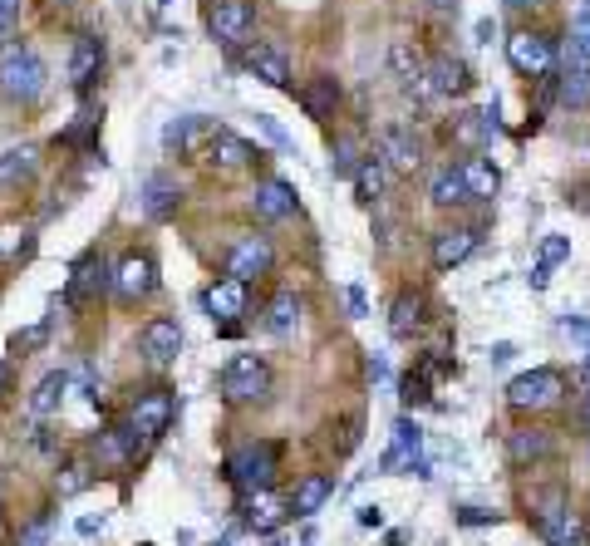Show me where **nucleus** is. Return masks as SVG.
<instances>
[{"label": "nucleus", "instance_id": "nucleus-1", "mask_svg": "<svg viewBox=\"0 0 590 546\" xmlns=\"http://www.w3.org/2000/svg\"><path fill=\"white\" fill-rule=\"evenodd\" d=\"M45 84H50V69L40 60V50L25 45V40H5V50H0V94L15 99V104H35L45 94Z\"/></svg>", "mask_w": 590, "mask_h": 546}, {"label": "nucleus", "instance_id": "nucleus-2", "mask_svg": "<svg viewBox=\"0 0 590 546\" xmlns=\"http://www.w3.org/2000/svg\"><path fill=\"white\" fill-rule=\"evenodd\" d=\"M276 463H281V443H246V448H236L227 458V478H232V487L241 497H251V492L271 487Z\"/></svg>", "mask_w": 590, "mask_h": 546}, {"label": "nucleus", "instance_id": "nucleus-3", "mask_svg": "<svg viewBox=\"0 0 590 546\" xmlns=\"http://www.w3.org/2000/svg\"><path fill=\"white\" fill-rule=\"evenodd\" d=\"M222 394L227 404H256L271 394V364L261 355H232L222 369Z\"/></svg>", "mask_w": 590, "mask_h": 546}, {"label": "nucleus", "instance_id": "nucleus-4", "mask_svg": "<svg viewBox=\"0 0 590 546\" xmlns=\"http://www.w3.org/2000/svg\"><path fill=\"white\" fill-rule=\"evenodd\" d=\"M561 394H566V379H561V369H531V374H517L512 384H507V404L512 409H522V414H536V409H551V404H561Z\"/></svg>", "mask_w": 590, "mask_h": 546}, {"label": "nucleus", "instance_id": "nucleus-5", "mask_svg": "<svg viewBox=\"0 0 590 546\" xmlns=\"http://www.w3.org/2000/svg\"><path fill=\"white\" fill-rule=\"evenodd\" d=\"M207 30H212L217 45L241 50L246 40H256V10H251L246 0H217V5L207 10Z\"/></svg>", "mask_w": 590, "mask_h": 546}, {"label": "nucleus", "instance_id": "nucleus-6", "mask_svg": "<svg viewBox=\"0 0 590 546\" xmlns=\"http://www.w3.org/2000/svg\"><path fill=\"white\" fill-rule=\"evenodd\" d=\"M536 532L546 537L551 546H581V517L571 512V502L561 497V492H546L541 502H536Z\"/></svg>", "mask_w": 590, "mask_h": 546}, {"label": "nucleus", "instance_id": "nucleus-7", "mask_svg": "<svg viewBox=\"0 0 590 546\" xmlns=\"http://www.w3.org/2000/svg\"><path fill=\"white\" fill-rule=\"evenodd\" d=\"M173 394L168 389H148V394H138L133 404H128V428L143 438V443H153V438H163L168 428H173Z\"/></svg>", "mask_w": 590, "mask_h": 546}, {"label": "nucleus", "instance_id": "nucleus-8", "mask_svg": "<svg viewBox=\"0 0 590 546\" xmlns=\"http://www.w3.org/2000/svg\"><path fill=\"white\" fill-rule=\"evenodd\" d=\"M507 60H512L517 74H527V79H551V69H556V45H551L546 35L517 30V35H507Z\"/></svg>", "mask_w": 590, "mask_h": 546}, {"label": "nucleus", "instance_id": "nucleus-9", "mask_svg": "<svg viewBox=\"0 0 590 546\" xmlns=\"http://www.w3.org/2000/svg\"><path fill=\"white\" fill-rule=\"evenodd\" d=\"M251 158H256V148L246 143V138H236L232 128H212V138L202 143V163L212 168V173H241V168H251Z\"/></svg>", "mask_w": 590, "mask_h": 546}, {"label": "nucleus", "instance_id": "nucleus-10", "mask_svg": "<svg viewBox=\"0 0 590 546\" xmlns=\"http://www.w3.org/2000/svg\"><path fill=\"white\" fill-rule=\"evenodd\" d=\"M114 291H118V301L123 305H138L153 286H158V266H153V256H143V251H128L123 261L114 266Z\"/></svg>", "mask_w": 590, "mask_h": 546}, {"label": "nucleus", "instance_id": "nucleus-11", "mask_svg": "<svg viewBox=\"0 0 590 546\" xmlns=\"http://www.w3.org/2000/svg\"><path fill=\"white\" fill-rule=\"evenodd\" d=\"M138 350H143L148 364H173L177 355H182V325L168 320V315L148 320V325L138 330Z\"/></svg>", "mask_w": 590, "mask_h": 546}, {"label": "nucleus", "instance_id": "nucleus-12", "mask_svg": "<svg viewBox=\"0 0 590 546\" xmlns=\"http://www.w3.org/2000/svg\"><path fill=\"white\" fill-rule=\"evenodd\" d=\"M379 163L394 168V173H413V168L423 163V148H418L413 128H404V123L379 128Z\"/></svg>", "mask_w": 590, "mask_h": 546}, {"label": "nucleus", "instance_id": "nucleus-13", "mask_svg": "<svg viewBox=\"0 0 590 546\" xmlns=\"http://www.w3.org/2000/svg\"><path fill=\"white\" fill-rule=\"evenodd\" d=\"M271 261H276V251L266 237H241L232 246V256H227V281H256V276H266L271 271Z\"/></svg>", "mask_w": 590, "mask_h": 546}, {"label": "nucleus", "instance_id": "nucleus-14", "mask_svg": "<svg viewBox=\"0 0 590 546\" xmlns=\"http://www.w3.org/2000/svg\"><path fill=\"white\" fill-rule=\"evenodd\" d=\"M143 448H148V443H143L128 424L104 428V433L94 438V458H99V468H128V463H138Z\"/></svg>", "mask_w": 590, "mask_h": 546}, {"label": "nucleus", "instance_id": "nucleus-15", "mask_svg": "<svg viewBox=\"0 0 590 546\" xmlns=\"http://www.w3.org/2000/svg\"><path fill=\"white\" fill-rule=\"evenodd\" d=\"M109 276H114V271H109V266H104L99 256H84V261H79V266L69 271V286H64V305H74V310H79V305L99 301V296H104V286H109Z\"/></svg>", "mask_w": 590, "mask_h": 546}, {"label": "nucleus", "instance_id": "nucleus-16", "mask_svg": "<svg viewBox=\"0 0 590 546\" xmlns=\"http://www.w3.org/2000/svg\"><path fill=\"white\" fill-rule=\"evenodd\" d=\"M212 128L217 123L202 119V114H177L163 128V153H202V143L212 138Z\"/></svg>", "mask_w": 590, "mask_h": 546}, {"label": "nucleus", "instance_id": "nucleus-17", "mask_svg": "<svg viewBox=\"0 0 590 546\" xmlns=\"http://www.w3.org/2000/svg\"><path fill=\"white\" fill-rule=\"evenodd\" d=\"M99 69H104V45H99V35H74V45H69V84L84 94V89L99 79Z\"/></svg>", "mask_w": 590, "mask_h": 546}, {"label": "nucleus", "instance_id": "nucleus-18", "mask_svg": "<svg viewBox=\"0 0 590 546\" xmlns=\"http://www.w3.org/2000/svg\"><path fill=\"white\" fill-rule=\"evenodd\" d=\"M251 207H256V217H261V222H281V217H291V212H295V187H291V182H281V178L256 182Z\"/></svg>", "mask_w": 590, "mask_h": 546}, {"label": "nucleus", "instance_id": "nucleus-19", "mask_svg": "<svg viewBox=\"0 0 590 546\" xmlns=\"http://www.w3.org/2000/svg\"><path fill=\"white\" fill-rule=\"evenodd\" d=\"M472 251H477V227H448V232L433 237V266L438 271H453V266L468 261Z\"/></svg>", "mask_w": 590, "mask_h": 546}, {"label": "nucleus", "instance_id": "nucleus-20", "mask_svg": "<svg viewBox=\"0 0 590 546\" xmlns=\"http://www.w3.org/2000/svg\"><path fill=\"white\" fill-rule=\"evenodd\" d=\"M286 517H291V502H286V497H276L271 487L246 497V527H251V532H276Z\"/></svg>", "mask_w": 590, "mask_h": 546}, {"label": "nucleus", "instance_id": "nucleus-21", "mask_svg": "<svg viewBox=\"0 0 590 546\" xmlns=\"http://www.w3.org/2000/svg\"><path fill=\"white\" fill-rule=\"evenodd\" d=\"M241 64L256 74V79H266V84H276V89H286L291 84V60H286V50H276V45H251Z\"/></svg>", "mask_w": 590, "mask_h": 546}, {"label": "nucleus", "instance_id": "nucleus-22", "mask_svg": "<svg viewBox=\"0 0 590 546\" xmlns=\"http://www.w3.org/2000/svg\"><path fill=\"white\" fill-rule=\"evenodd\" d=\"M423 74H428V89H433V94H453V99H458V94H468V89H472L468 64L453 60V55H438V60L428 64Z\"/></svg>", "mask_w": 590, "mask_h": 546}, {"label": "nucleus", "instance_id": "nucleus-23", "mask_svg": "<svg viewBox=\"0 0 590 546\" xmlns=\"http://www.w3.org/2000/svg\"><path fill=\"white\" fill-rule=\"evenodd\" d=\"M138 202H143V212H148L153 222H168V217L177 212V202H182V197H177V182L168 178V173H153V178L143 182Z\"/></svg>", "mask_w": 590, "mask_h": 546}, {"label": "nucleus", "instance_id": "nucleus-24", "mask_svg": "<svg viewBox=\"0 0 590 546\" xmlns=\"http://www.w3.org/2000/svg\"><path fill=\"white\" fill-rule=\"evenodd\" d=\"M40 168V148L35 143H15V148H0V187H15V182H30Z\"/></svg>", "mask_w": 590, "mask_h": 546}, {"label": "nucleus", "instance_id": "nucleus-25", "mask_svg": "<svg viewBox=\"0 0 590 546\" xmlns=\"http://www.w3.org/2000/svg\"><path fill=\"white\" fill-rule=\"evenodd\" d=\"M202 305H207V315H217L222 325H232L236 315L246 310V286L241 281H217V286H207Z\"/></svg>", "mask_w": 590, "mask_h": 546}, {"label": "nucleus", "instance_id": "nucleus-26", "mask_svg": "<svg viewBox=\"0 0 590 546\" xmlns=\"http://www.w3.org/2000/svg\"><path fill=\"white\" fill-rule=\"evenodd\" d=\"M335 104H340V84H335L330 74H315V79L300 89V109H305L310 119H330Z\"/></svg>", "mask_w": 590, "mask_h": 546}, {"label": "nucleus", "instance_id": "nucleus-27", "mask_svg": "<svg viewBox=\"0 0 590 546\" xmlns=\"http://www.w3.org/2000/svg\"><path fill=\"white\" fill-rule=\"evenodd\" d=\"M458 178L468 187V197H497V187H502V173H497L487 158H477V153L458 163Z\"/></svg>", "mask_w": 590, "mask_h": 546}, {"label": "nucleus", "instance_id": "nucleus-28", "mask_svg": "<svg viewBox=\"0 0 590 546\" xmlns=\"http://www.w3.org/2000/svg\"><path fill=\"white\" fill-rule=\"evenodd\" d=\"M418 448H423V433H418V424H409V419H399V424H394V448L384 453V473H399L404 463L413 468Z\"/></svg>", "mask_w": 590, "mask_h": 546}, {"label": "nucleus", "instance_id": "nucleus-29", "mask_svg": "<svg viewBox=\"0 0 590 546\" xmlns=\"http://www.w3.org/2000/svg\"><path fill=\"white\" fill-rule=\"evenodd\" d=\"M64 389H69V374H64V369H50V374L35 384V394H30V414H35V419H50V414H59Z\"/></svg>", "mask_w": 590, "mask_h": 546}, {"label": "nucleus", "instance_id": "nucleus-30", "mask_svg": "<svg viewBox=\"0 0 590 546\" xmlns=\"http://www.w3.org/2000/svg\"><path fill=\"white\" fill-rule=\"evenodd\" d=\"M330 492H335V483H330L325 473H315V478H305V483L295 487V492L286 497V502H291V512H295V517H315V512L325 507V497H330Z\"/></svg>", "mask_w": 590, "mask_h": 546}, {"label": "nucleus", "instance_id": "nucleus-31", "mask_svg": "<svg viewBox=\"0 0 590 546\" xmlns=\"http://www.w3.org/2000/svg\"><path fill=\"white\" fill-rule=\"evenodd\" d=\"M492 133H497V114H492V109L463 114V119H458V128H453V138H458L463 148H487V143H492Z\"/></svg>", "mask_w": 590, "mask_h": 546}, {"label": "nucleus", "instance_id": "nucleus-32", "mask_svg": "<svg viewBox=\"0 0 590 546\" xmlns=\"http://www.w3.org/2000/svg\"><path fill=\"white\" fill-rule=\"evenodd\" d=\"M418 325H423V296H418V291H399V296H394V310H389V330H394L399 340H409Z\"/></svg>", "mask_w": 590, "mask_h": 546}, {"label": "nucleus", "instance_id": "nucleus-33", "mask_svg": "<svg viewBox=\"0 0 590 546\" xmlns=\"http://www.w3.org/2000/svg\"><path fill=\"white\" fill-rule=\"evenodd\" d=\"M428 202H433V207H463V202H468V187H463V178H458L453 163L433 173V182H428Z\"/></svg>", "mask_w": 590, "mask_h": 546}, {"label": "nucleus", "instance_id": "nucleus-34", "mask_svg": "<svg viewBox=\"0 0 590 546\" xmlns=\"http://www.w3.org/2000/svg\"><path fill=\"white\" fill-rule=\"evenodd\" d=\"M507 453H512V463H536V458L551 453V433L546 428H517L507 438Z\"/></svg>", "mask_w": 590, "mask_h": 546}, {"label": "nucleus", "instance_id": "nucleus-35", "mask_svg": "<svg viewBox=\"0 0 590 546\" xmlns=\"http://www.w3.org/2000/svg\"><path fill=\"white\" fill-rule=\"evenodd\" d=\"M561 104L566 109H586L590 104V64H571L561 79Z\"/></svg>", "mask_w": 590, "mask_h": 546}, {"label": "nucleus", "instance_id": "nucleus-36", "mask_svg": "<svg viewBox=\"0 0 590 546\" xmlns=\"http://www.w3.org/2000/svg\"><path fill=\"white\" fill-rule=\"evenodd\" d=\"M295 320H300V301H295L291 291H281V296L271 301V310H266V330H271V335H291Z\"/></svg>", "mask_w": 590, "mask_h": 546}, {"label": "nucleus", "instance_id": "nucleus-37", "mask_svg": "<svg viewBox=\"0 0 590 546\" xmlns=\"http://www.w3.org/2000/svg\"><path fill=\"white\" fill-rule=\"evenodd\" d=\"M354 187H359V202L384 197V163H379V158H364V163L354 168Z\"/></svg>", "mask_w": 590, "mask_h": 546}, {"label": "nucleus", "instance_id": "nucleus-38", "mask_svg": "<svg viewBox=\"0 0 590 546\" xmlns=\"http://www.w3.org/2000/svg\"><path fill=\"white\" fill-rule=\"evenodd\" d=\"M389 64H394V74H399L404 84H428V79H423V64H418V55H413L409 45H394V50H389Z\"/></svg>", "mask_w": 590, "mask_h": 546}, {"label": "nucleus", "instance_id": "nucleus-39", "mask_svg": "<svg viewBox=\"0 0 590 546\" xmlns=\"http://www.w3.org/2000/svg\"><path fill=\"white\" fill-rule=\"evenodd\" d=\"M566 60H571V64H590V20H576V25H571Z\"/></svg>", "mask_w": 590, "mask_h": 546}, {"label": "nucleus", "instance_id": "nucleus-40", "mask_svg": "<svg viewBox=\"0 0 590 546\" xmlns=\"http://www.w3.org/2000/svg\"><path fill=\"white\" fill-rule=\"evenodd\" d=\"M364 158H359V148H354V138H340L335 143V158H330V168H335V178H354V168H359Z\"/></svg>", "mask_w": 590, "mask_h": 546}, {"label": "nucleus", "instance_id": "nucleus-41", "mask_svg": "<svg viewBox=\"0 0 590 546\" xmlns=\"http://www.w3.org/2000/svg\"><path fill=\"white\" fill-rule=\"evenodd\" d=\"M89 478H94V473H89V463H69V468L59 473V497H74V492H84V487H89Z\"/></svg>", "mask_w": 590, "mask_h": 546}, {"label": "nucleus", "instance_id": "nucleus-42", "mask_svg": "<svg viewBox=\"0 0 590 546\" xmlns=\"http://www.w3.org/2000/svg\"><path fill=\"white\" fill-rule=\"evenodd\" d=\"M50 532H55V522H50V512H45V517H35V522L15 537V546H45L50 542Z\"/></svg>", "mask_w": 590, "mask_h": 546}, {"label": "nucleus", "instance_id": "nucleus-43", "mask_svg": "<svg viewBox=\"0 0 590 546\" xmlns=\"http://www.w3.org/2000/svg\"><path fill=\"white\" fill-rule=\"evenodd\" d=\"M571 256V242L566 237H546L541 242V266H556V261H566Z\"/></svg>", "mask_w": 590, "mask_h": 546}, {"label": "nucleus", "instance_id": "nucleus-44", "mask_svg": "<svg viewBox=\"0 0 590 546\" xmlns=\"http://www.w3.org/2000/svg\"><path fill=\"white\" fill-rule=\"evenodd\" d=\"M256 123L266 128V138H271L276 148H286V153H291V138H286V128H281V123H276V119H266V114H256Z\"/></svg>", "mask_w": 590, "mask_h": 546}, {"label": "nucleus", "instance_id": "nucleus-45", "mask_svg": "<svg viewBox=\"0 0 590 546\" xmlns=\"http://www.w3.org/2000/svg\"><path fill=\"white\" fill-rule=\"evenodd\" d=\"M345 305H350V315H369V310H364V291H359V286H350V291H345Z\"/></svg>", "mask_w": 590, "mask_h": 546}, {"label": "nucleus", "instance_id": "nucleus-46", "mask_svg": "<svg viewBox=\"0 0 590 546\" xmlns=\"http://www.w3.org/2000/svg\"><path fill=\"white\" fill-rule=\"evenodd\" d=\"M561 330H571V335L590 340V320H571V315H566V320H561Z\"/></svg>", "mask_w": 590, "mask_h": 546}, {"label": "nucleus", "instance_id": "nucleus-47", "mask_svg": "<svg viewBox=\"0 0 590 546\" xmlns=\"http://www.w3.org/2000/svg\"><path fill=\"white\" fill-rule=\"evenodd\" d=\"M546 281H551V266H541V261H536V266H531V291H541Z\"/></svg>", "mask_w": 590, "mask_h": 546}, {"label": "nucleus", "instance_id": "nucleus-48", "mask_svg": "<svg viewBox=\"0 0 590 546\" xmlns=\"http://www.w3.org/2000/svg\"><path fill=\"white\" fill-rule=\"evenodd\" d=\"M79 532H84V537H94V532H104V517H79Z\"/></svg>", "mask_w": 590, "mask_h": 546}, {"label": "nucleus", "instance_id": "nucleus-49", "mask_svg": "<svg viewBox=\"0 0 590 546\" xmlns=\"http://www.w3.org/2000/svg\"><path fill=\"white\" fill-rule=\"evenodd\" d=\"M512 355H517V345H492V360H497V364H507Z\"/></svg>", "mask_w": 590, "mask_h": 546}, {"label": "nucleus", "instance_id": "nucleus-50", "mask_svg": "<svg viewBox=\"0 0 590 546\" xmlns=\"http://www.w3.org/2000/svg\"><path fill=\"white\" fill-rule=\"evenodd\" d=\"M5 389H10V360H0V399H5Z\"/></svg>", "mask_w": 590, "mask_h": 546}, {"label": "nucleus", "instance_id": "nucleus-51", "mask_svg": "<svg viewBox=\"0 0 590 546\" xmlns=\"http://www.w3.org/2000/svg\"><path fill=\"white\" fill-rule=\"evenodd\" d=\"M576 20H590V0H576Z\"/></svg>", "mask_w": 590, "mask_h": 546}, {"label": "nucleus", "instance_id": "nucleus-52", "mask_svg": "<svg viewBox=\"0 0 590 546\" xmlns=\"http://www.w3.org/2000/svg\"><path fill=\"white\" fill-rule=\"evenodd\" d=\"M512 10H531V5H541V0H507Z\"/></svg>", "mask_w": 590, "mask_h": 546}, {"label": "nucleus", "instance_id": "nucleus-53", "mask_svg": "<svg viewBox=\"0 0 590 546\" xmlns=\"http://www.w3.org/2000/svg\"><path fill=\"white\" fill-rule=\"evenodd\" d=\"M581 379H586V384H590V355H586V360H581Z\"/></svg>", "mask_w": 590, "mask_h": 546}, {"label": "nucleus", "instance_id": "nucleus-54", "mask_svg": "<svg viewBox=\"0 0 590 546\" xmlns=\"http://www.w3.org/2000/svg\"><path fill=\"white\" fill-rule=\"evenodd\" d=\"M428 5H458V0H428Z\"/></svg>", "mask_w": 590, "mask_h": 546}, {"label": "nucleus", "instance_id": "nucleus-55", "mask_svg": "<svg viewBox=\"0 0 590 546\" xmlns=\"http://www.w3.org/2000/svg\"><path fill=\"white\" fill-rule=\"evenodd\" d=\"M586 428H590V394H586Z\"/></svg>", "mask_w": 590, "mask_h": 546}]
</instances>
